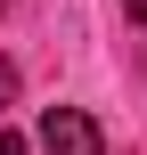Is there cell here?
I'll use <instances>...</instances> for the list:
<instances>
[{"label":"cell","mask_w":147,"mask_h":155,"mask_svg":"<svg viewBox=\"0 0 147 155\" xmlns=\"http://www.w3.org/2000/svg\"><path fill=\"white\" fill-rule=\"evenodd\" d=\"M0 155H25V139H0Z\"/></svg>","instance_id":"cell-3"},{"label":"cell","mask_w":147,"mask_h":155,"mask_svg":"<svg viewBox=\"0 0 147 155\" xmlns=\"http://www.w3.org/2000/svg\"><path fill=\"white\" fill-rule=\"evenodd\" d=\"M41 155H106V131L82 106H49L41 114Z\"/></svg>","instance_id":"cell-1"},{"label":"cell","mask_w":147,"mask_h":155,"mask_svg":"<svg viewBox=\"0 0 147 155\" xmlns=\"http://www.w3.org/2000/svg\"><path fill=\"white\" fill-rule=\"evenodd\" d=\"M123 8H131V16H139V25H147V0H123Z\"/></svg>","instance_id":"cell-4"},{"label":"cell","mask_w":147,"mask_h":155,"mask_svg":"<svg viewBox=\"0 0 147 155\" xmlns=\"http://www.w3.org/2000/svg\"><path fill=\"white\" fill-rule=\"evenodd\" d=\"M8 106H16V65L0 57V114H8Z\"/></svg>","instance_id":"cell-2"}]
</instances>
